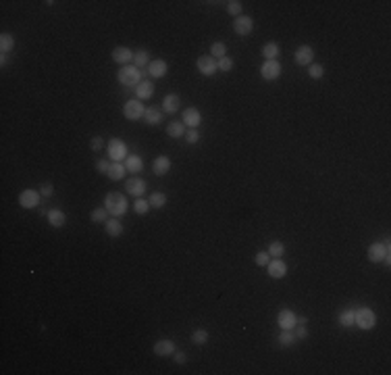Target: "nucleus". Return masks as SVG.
Masks as SVG:
<instances>
[{"label": "nucleus", "instance_id": "nucleus-34", "mask_svg": "<svg viewBox=\"0 0 391 375\" xmlns=\"http://www.w3.org/2000/svg\"><path fill=\"white\" fill-rule=\"evenodd\" d=\"M210 56L212 58H223V56H227V44L225 42H212L210 44Z\"/></svg>", "mask_w": 391, "mask_h": 375}, {"label": "nucleus", "instance_id": "nucleus-37", "mask_svg": "<svg viewBox=\"0 0 391 375\" xmlns=\"http://www.w3.org/2000/svg\"><path fill=\"white\" fill-rule=\"evenodd\" d=\"M337 321H339L341 327H352V325H354V309H343V311L339 313Z\"/></svg>", "mask_w": 391, "mask_h": 375}, {"label": "nucleus", "instance_id": "nucleus-33", "mask_svg": "<svg viewBox=\"0 0 391 375\" xmlns=\"http://www.w3.org/2000/svg\"><path fill=\"white\" fill-rule=\"evenodd\" d=\"M268 254H270V259H283V254H285V244L279 242V240L270 242L268 244Z\"/></svg>", "mask_w": 391, "mask_h": 375}, {"label": "nucleus", "instance_id": "nucleus-2", "mask_svg": "<svg viewBox=\"0 0 391 375\" xmlns=\"http://www.w3.org/2000/svg\"><path fill=\"white\" fill-rule=\"evenodd\" d=\"M117 81L125 88H135L139 81H141V71L133 65H125L117 71Z\"/></svg>", "mask_w": 391, "mask_h": 375}, {"label": "nucleus", "instance_id": "nucleus-31", "mask_svg": "<svg viewBox=\"0 0 391 375\" xmlns=\"http://www.w3.org/2000/svg\"><path fill=\"white\" fill-rule=\"evenodd\" d=\"M131 65L137 67L139 71H141V69H148V65H150V52H148V50H137L135 56H133V63H131Z\"/></svg>", "mask_w": 391, "mask_h": 375}, {"label": "nucleus", "instance_id": "nucleus-25", "mask_svg": "<svg viewBox=\"0 0 391 375\" xmlns=\"http://www.w3.org/2000/svg\"><path fill=\"white\" fill-rule=\"evenodd\" d=\"M125 169L129 171V173H133V175H137L141 169H144V159H141L139 155H129L127 159H125Z\"/></svg>", "mask_w": 391, "mask_h": 375}, {"label": "nucleus", "instance_id": "nucleus-6", "mask_svg": "<svg viewBox=\"0 0 391 375\" xmlns=\"http://www.w3.org/2000/svg\"><path fill=\"white\" fill-rule=\"evenodd\" d=\"M144 111L146 107L141 104V100H127L123 104V117L127 121H137V119H144Z\"/></svg>", "mask_w": 391, "mask_h": 375}, {"label": "nucleus", "instance_id": "nucleus-23", "mask_svg": "<svg viewBox=\"0 0 391 375\" xmlns=\"http://www.w3.org/2000/svg\"><path fill=\"white\" fill-rule=\"evenodd\" d=\"M133 90H135L137 100H150L154 96V84H152L150 79H141Z\"/></svg>", "mask_w": 391, "mask_h": 375}, {"label": "nucleus", "instance_id": "nucleus-5", "mask_svg": "<svg viewBox=\"0 0 391 375\" xmlns=\"http://www.w3.org/2000/svg\"><path fill=\"white\" fill-rule=\"evenodd\" d=\"M391 254V242L389 240H383V242H373L369 246V250H366V256H369L371 263H383L385 256Z\"/></svg>", "mask_w": 391, "mask_h": 375}, {"label": "nucleus", "instance_id": "nucleus-38", "mask_svg": "<svg viewBox=\"0 0 391 375\" xmlns=\"http://www.w3.org/2000/svg\"><path fill=\"white\" fill-rule=\"evenodd\" d=\"M150 202L146 200V198H135V202H133V213L135 215H148L150 213Z\"/></svg>", "mask_w": 391, "mask_h": 375}, {"label": "nucleus", "instance_id": "nucleus-40", "mask_svg": "<svg viewBox=\"0 0 391 375\" xmlns=\"http://www.w3.org/2000/svg\"><path fill=\"white\" fill-rule=\"evenodd\" d=\"M217 63H219V71H225V73L233 71V67H235V63H233L231 56H223V58H219Z\"/></svg>", "mask_w": 391, "mask_h": 375}, {"label": "nucleus", "instance_id": "nucleus-35", "mask_svg": "<svg viewBox=\"0 0 391 375\" xmlns=\"http://www.w3.org/2000/svg\"><path fill=\"white\" fill-rule=\"evenodd\" d=\"M208 338H210V334H208V330H204V327H198V330H194V332H192V342H194V344H198V346L206 344V342H208Z\"/></svg>", "mask_w": 391, "mask_h": 375}, {"label": "nucleus", "instance_id": "nucleus-16", "mask_svg": "<svg viewBox=\"0 0 391 375\" xmlns=\"http://www.w3.org/2000/svg\"><path fill=\"white\" fill-rule=\"evenodd\" d=\"M264 269H266L268 277H272V279H283L287 275V265L283 259H270Z\"/></svg>", "mask_w": 391, "mask_h": 375}, {"label": "nucleus", "instance_id": "nucleus-17", "mask_svg": "<svg viewBox=\"0 0 391 375\" xmlns=\"http://www.w3.org/2000/svg\"><path fill=\"white\" fill-rule=\"evenodd\" d=\"M277 323L281 330H293L295 323H298V315H295L291 309H281L277 313Z\"/></svg>", "mask_w": 391, "mask_h": 375}, {"label": "nucleus", "instance_id": "nucleus-19", "mask_svg": "<svg viewBox=\"0 0 391 375\" xmlns=\"http://www.w3.org/2000/svg\"><path fill=\"white\" fill-rule=\"evenodd\" d=\"M179 107H181V96H179V94L169 92L167 96L162 98V111L167 115H175L177 111H179Z\"/></svg>", "mask_w": 391, "mask_h": 375}, {"label": "nucleus", "instance_id": "nucleus-24", "mask_svg": "<svg viewBox=\"0 0 391 375\" xmlns=\"http://www.w3.org/2000/svg\"><path fill=\"white\" fill-rule=\"evenodd\" d=\"M260 54L264 56V61H279V54H281V46L277 42H266L262 46Z\"/></svg>", "mask_w": 391, "mask_h": 375}, {"label": "nucleus", "instance_id": "nucleus-49", "mask_svg": "<svg viewBox=\"0 0 391 375\" xmlns=\"http://www.w3.org/2000/svg\"><path fill=\"white\" fill-rule=\"evenodd\" d=\"M6 63H8V54H2V56H0V67H6Z\"/></svg>", "mask_w": 391, "mask_h": 375}, {"label": "nucleus", "instance_id": "nucleus-15", "mask_svg": "<svg viewBox=\"0 0 391 375\" xmlns=\"http://www.w3.org/2000/svg\"><path fill=\"white\" fill-rule=\"evenodd\" d=\"M133 56H135V52L131 48H127V46H117V48H113V61L117 65H121V67L131 65Z\"/></svg>", "mask_w": 391, "mask_h": 375}, {"label": "nucleus", "instance_id": "nucleus-36", "mask_svg": "<svg viewBox=\"0 0 391 375\" xmlns=\"http://www.w3.org/2000/svg\"><path fill=\"white\" fill-rule=\"evenodd\" d=\"M111 215H109V210H106L104 206H98V208H94L92 213H90V219L94 221V223H106V219H109Z\"/></svg>", "mask_w": 391, "mask_h": 375}, {"label": "nucleus", "instance_id": "nucleus-42", "mask_svg": "<svg viewBox=\"0 0 391 375\" xmlns=\"http://www.w3.org/2000/svg\"><path fill=\"white\" fill-rule=\"evenodd\" d=\"M111 165H113L111 159H98L96 161V173L106 175V173H109V169H111Z\"/></svg>", "mask_w": 391, "mask_h": 375}, {"label": "nucleus", "instance_id": "nucleus-30", "mask_svg": "<svg viewBox=\"0 0 391 375\" xmlns=\"http://www.w3.org/2000/svg\"><path fill=\"white\" fill-rule=\"evenodd\" d=\"M295 334H293V330H281V334H279V346L281 348H289V346H293L295 344Z\"/></svg>", "mask_w": 391, "mask_h": 375}, {"label": "nucleus", "instance_id": "nucleus-45", "mask_svg": "<svg viewBox=\"0 0 391 375\" xmlns=\"http://www.w3.org/2000/svg\"><path fill=\"white\" fill-rule=\"evenodd\" d=\"M185 140H187V144H198L200 142V132L198 130H187Z\"/></svg>", "mask_w": 391, "mask_h": 375}, {"label": "nucleus", "instance_id": "nucleus-32", "mask_svg": "<svg viewBox=\"0 0 391 375\" xmlns=\"http://www.w3.org/2000/svg\"><path fill=\"white\" fill-rule=\"evenodd\" d=\"M148 202H150V206L152 208H164L167 206V194L164 192H152L150 194V198H148Z\"/></svg>", "mask_w": 391, "mask_h": 375}, {"label": "nucleus", "instance_id": "nucleus-47", "mask_svg": "<svg viewBox=\"0 0 391 375\" xmlns=\"http://www.w3.org/2000/svg\"><path fill=\"white\" fill-rule=\"evenodd\" d=\"M40 194H42L44 198H50V196L54 194V186H52L50 182H46V184H42V186H40Z\"/></svg>", "mask_w": 391, "mask_h": 375}, {"label": "nucleus", "instance_id": "nucleus-27", "mask_svg": "<svg viewBox=\"0 0 391 375\" xmlns=\"http://www.w3.org/2000/svg\"><path fill=\"white\" fill-rule=\"evenodd\" d=\"M15 48V36L13 33H0V54H8Z\"/></svg>", "mask_w": 391, "mask_h": 375}, {"label": "nucleus", "instance_id": "nucleus-18", "mask_svg": "<svg viewBox=\"0 0 391 375\" xmlns=\"http://www.w3.org/2000/svg\"><path fill=\"white\" fill-rule=\"evenodd\" d=\"M167 71H169V65H167V61H162V58H154V61H150V65H148V69H146V73H148L152 79H160V77H164V75H167Z\"/></svg>", "mask_w": 391, "mask_h": 375}, {"label": "nucleus", "instance_id": "nucleus-48", "mask_svg": "<svg viewBox=\"0 0 391 375\" xmlns=\"http://www.w3.org/2000/svg\"><path fill=\"white\" fill-rule=\"evenodd\" d=\"M173 361L177 363V365H185V363H187V355H185V353H181V350H179V353H177V350H175Z\"/></svg>", "mask_w": 391, "mask_h": 375}, {"label": "nucleus", "instance_id": "nucleus-9", "mask_svg": "<svg viewBox=\"0 0 391 375\" xmlns=\"http://www.w3.org/2000/svg\"><path fill=\"white\" fill-rule=\"evenodd\" d=\"M293 58H295V65H300V67H310V65L314 63V48H312V46H308V44H302V46H298V48H295Z\"/></svg>", "mask_w": 391, "mask_h": 375}, {"label": "nucleus", "instance_id": "nucleus-29", "mask_svg": "<svg viewBox=\"0 0 391 375\" xmlns=\"http://www.w3.org/2000/svg\"><path fill=\"white\" fill-rule=\"evenodd\" d=\"M164 132H167L169 138H183L185 136V125L181 121H171L167 127H164Z\"/></svg>", "mask_w": 391, "mask_h": 375}, {"label": "nucleus", "instance_id": "nucleus-20", "mask_svg": "<svg viewBox=\"0 0 391 375\" xmlns=\"http://www.w3.org/2000/svg\"><path fill=\"white\" fill-rule=\"evenodd\" d=\"M171 159L167 157V155H160V157H156L152 161V171H154V175H158V178H162V175H167L169 171H171Z\"/></svg>", "mask_w": 391, "mask_h": 375}, {"label": "nucleus", "instance_id": "nucleus-8", "mask_svg": "<svg viewBox=\"0 0 391 375\" xmlns=\"http://www.w3.org/2000/svg\"><path fill=\"white\" fill-rule=\"evenodd\" d=\"M196 69H198V71L202 73L204 77H212V75L219 71V63H217V58H212L210 54H204V56H198Z\"/></svg>", "mask_w": 391, "mask_h": 375}, {"label": "nucleus", "instance_id": "nucleus-44", "mask_svg": "<svg viewBox=\"0 0 391 375\" xmlns=\"http://www.w3.org/2000/svg\"><path fill=\"white\" fill-rule=\"evenodd\" d=\"M293 334H295V338H298V340H306V338H308V327H306V323H295Z\"/></svg>", "mask_w": 391, "mask_h": 375}, {"label": "nucleus", "instance_id": "nucleus-7", "mask_svg": "<svg viewBox=\"0 0 391 375\" xmlns=\"http://www.w3.org/2000/svg\"><path fill=\"white\" fill-rule=\"evenodd\" d=\"M125 190L129 196H135V198H141L148 190V182L144 178H139V175H131L127 182H125Z\"/></svg>", "mask_w": 391, "mask_h": 375}, {"label": "nucleus", "instance_id": "nucleus-39", "mask_svg": "<svg viewBox=\"0 0 391 375\" xmlns=\"http://www.w3.org/2000/svg\"><path fill=\"white\" fill-rule=\"evenodd\" d=\"M308 75H310V79H321L325 75V67L318 65V63H312L310 67H308Z\"/></svg>", "mask_w": 391, "mask_h": 375}, {"label": "nucleus", "instance_id": "nucleus-14", "mask_svg": "<svg viewBox=\"0 0 391 375\" xmlns=\"http://www.w3.org/2000/svg\"><path fill=\"white\" fill-rule=\"evenodd\" d=\"M152 350H154V355H156V357L167 359V357H173V355H175L177 346H175V342H173V340H169V338H162V340H158V342H154Z\"/></svg>", "mask_w": 391, "mask_h": 375}, {"label": "nucleus", "instance_id": "nucleus-12", "mask_svg": "<svg viewBox=\"0 0 391 375\" xmlns=\"http://www.w3.org/2000/svg\"><path fill=\"white\" fill-rule=\"evenodd\" d=\"M40 190H31V188H27V190H23L19 194V206L21 208H38L40 204Z\"/></svg>", "mask_w": 391, "mask_h": 375}, {"label": "nucleus", "instance_id": "nucleus-11", "mask_svg": "<svg viewBox=\"0 0 391 375\" xmlns=\"http://www.w3.org/2000/svg\"><path fill=\"white\" fill-rule=\"evenodd\" d=\"M181 123L189 130H198L200 123H202V113H200L196 107H187L181 113Z\"/></svg>", "mask_w": 391, "mask_h": 375}, {"label": "nucleus", "instance_id": "nucleus-3", "mask_svg": "<svg viewBox=\"0 0 391 375\" xmlns=\"http://www.w3.org/2000/svg\"><path fill=\"white\" fill-rule=\"evenodd\" d=\"M354 325H358L360 330L369 332L377 325V315L373 309L369 307H360V309H354Z\"/></svg>", "mask_w": 391, "mask_h": 375}, {"label": "nucleus", "instance_id": "nucleus-13", "mask_svg": "<svg viewBox=\"0 0 391 375\" xmlns=\"http://www.w3.org/2000/svg\"><path fill=\"white\" fill-rule=\"evenodd\" d=\"M233 31L238 33V36H242V38L250 36V33L254 31V19L248 17V15L235 17V21H233Z\"/></svg>", "mask_w": 391, "mask_h": 375}, {"label": "nucleus", "instance_id": "nucleus-21", "mask_svg": "<svg viewBox=\"0 0 391 375\" xmlns=\"http://www.w3.org/2000/svg\"><path fill=\"white\" fill-rule=\"evenodd\" d=\"M46 221H48L50 227H65L67 225V215L63 213L61 208H48V213H46Z\"/></svg>", "mask_w": 391, "mask_h": 375}, {"label": "nucleus", "instance_id": "nucleus-28", "mask_svg": "<svg viewBox=\"0 0 391 375\" xmlns=\"http://www.w3.org/2000/svg\"><path fill=\"white\" fill-rule=\"evenodd\" d=\"M125 173H127V169H125L123 163H113L111 169H109V173H106V178L113 180V182H121V180L125 178Z\"/></svg>", "mask_w": 391, "mask_h": 375}, {"label": "nucleus", "instance_id": "nucleus-43", "mask_svg": "<svg viewBox=\"0 0 391 375\" xmlns=\"http://www.w3.org/2000/svg\"><path fill=\"white\" fill-rule=\"evenodd\" d=\"M227 13L231 17H240L242 15V2H240V0H231V2H227Z\"/></svg>", "mask_w": 391, "mask_h": 375}, {"label": "nucleus", "instance_id": "nucleus-46", "mask_svg": "<svg viewBox=\"0 0 391 375\" xmlns=\"http://www.w3.org/2000/svg\"><path fill=\"white\" fill-rule=\"evenodd\" d=\"M90 148H92L94 152H98V150H102V148H104V140H102L100 136H94V138L90 140Z\"/></svg>", "mask_w": 391, "mask_h": 375}, {"label": "nucleus", "instance_id": "nucleus-41", "mask_svg": "<svg viewBox=\"0 0 391 375\" xmlns=\"http://www.w3.org/2000/svg\"><path fill=\"white\" fill-rule=\"evenodd\" d=\"M268 261H270L268 250H258V252H256V256H254L256 267H266V265H268Z\"/></svg>", "mask_w": 391, "mask_h": 375}, {"label": "nucleus", "instance_id": "nucleus-1", "mask_svg": "<svg viewBox=\"0 0 391 375\" xmlns=\"http://www.w3.org/2000/svg\"><path fill=\"white\" fill-rule=\"evenodd\" d=\"M104 208L109 210L111 217L121 219L123 215H127L129 202H127L125 194H121V192H109V194L104 196Z\"/></svg>", "mask_w": 391, "mask_h": 375}, {"label": "nucleus", "instance_id": "nucleus-26", "mask_svg": "<svg viewBox=\"0 0 391 375\" xmlns=\"http://www.w3.org/2000/svg\"><path fill=\"white\" fill-rule=\"evenodd\" d=\"M144 121H146L148 125H158V123L162 121V109H158V107H148V109L144 111Z\"/></svg>", "mask_w": 391, "mask_h": 375}, {"label": "nucleus", "instance_id": "nucleus-4", "mask_svg": "<svg viewBox=\"0 0 391 375\" xmlns=\"http://www.w3.org/2000/svg\"><path fill=\"white\" fill-rule=\"evenodd\" d=\"M106 152H109V159L113 163H125V159L129 157V148L125 144V140L121 138H113L109 146H106Z\"/></svg>", "mask_w": 391, "mask_h": 375}, {"label": "nucleus", "instance_id": "nucleus-22", "mask_svg": "<svg viewBox=\"0 0 391 375\" xmlns=\"http://www.w3.org/2000/svg\"><path fill=\"white\" fill-rule=\"evenodd\" d=\"M104 231H106V236H111V238H121L125 227H123V223L117 217H109V219H106V223H104Z\"/></svg>", "mask_w": 391, "mask_h": 375}, {"label": "nucleus", "instance_id": "nucleus-10", "mask_svg": "<svg viewBox=\"0 0 391 375\" xmlns=\"http://www.w3.org/2000/svg\"><path fill=\"white\" fill-rule=\"evenodd\" d=\"M283 73V67L279 61H264L262 67H260V75H262L264 81H275L279 79Z\"/></svg>", "mask_w": 391, "mask_h": 375}]
</instances>
